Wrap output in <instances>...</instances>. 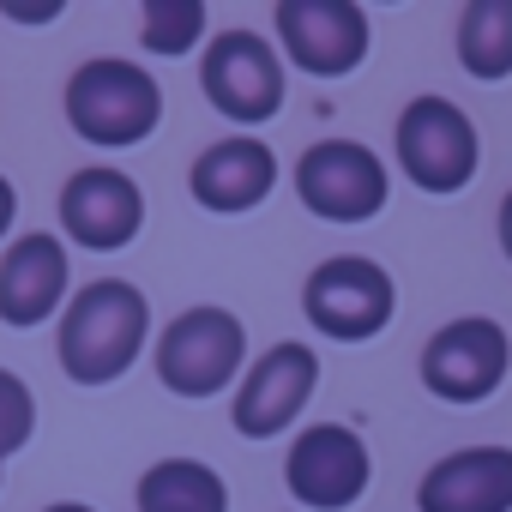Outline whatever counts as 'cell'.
<instances>
[{
	"label": "cell",
	"mask_w": 512,
	"mask_h": 512,
	"mask_svg": "<svg viewBox=\"0 0 512 512\" xmlns=\"http://www.w3.org/2000/svg\"><path fill=\"white\" fill-rule=\"evenodd\" d=\"M416 512H512V446H464L428 464Z\"/></svg>",
	"instance_id": "15"
},
{
	"label": "cell",
	"mask_w": 512,
	"mask_h": 512,
	"mask_svg": "<svg viewBox=\"0 0 512 512\" xmlns=\"http://www.w3.org/2000/svg\"><path fill=\"white\" fill-rule=\"evenodd\" d=\"M139 512H229V488L199 458H163L139 476Z\"/></svg>",
	"instance_id": "16"
},
{
	"label": "cell",
	"mask_w": 512,
	"mask_h": 512,
	"mask_svg": "<svg viewBox=\"0 0 512 512\" xmlns=\"http://www.w3.org/2000/svg\"><path fill=\"white\" fill-rule=\"evenodd\" d=\"M500 247H506V260H512V193L500 199Z\"/></svg>",
	"instance_id": "21"
},
{
	"label": "cell",
	"mask_w": 512,
	"mask_h": 512,
	"mask_svg": "<svg viewBox=\"0 0 512 512\" xmlns=\"http://www.w3.org/2000/svg\"><path fill=\"white\" fill-rule=\"evenodd\" d=\"M284 482L308 512H350L374 482L368 440L344 422H314L296 434V446L284 458Z\"/></svg>",
	"instance_id": "9"
},
{
	"label": "cell",
	"mask_w": 512,
	"mask_h": 512,
	"mask_svg": "<svg viewBox=\"0 0 512 512\" xmlns=\"http://www.w3.org/2000/svg\"><path fill=\"white\" fill-rule=\"evenodd\" d=\"M512 368V338L500 320H482V314H464V320H446L428 350H422V386L440 398V404H482L500 392Z\"/></svg>",
	"instance_id": "7"
},
{
	"label": "cell",
	"mask_w": 512,
	"mask_h": 512,
	"mask_svg": "<svg viewBox=\"0 0 512 512\" xmlns=\"http://www.w3.org/2000/svg\"><path fill=\"white\" fill-rule=\"evenodd\" d=\"M205 37V7L199 0H145L139 7V43L151 55H187Z\"/></svg>",
	"instance_id": "18"
},
{
	"label": "cell",
	"mask_w": 512,
	"mask_h": 512,
	"mask_svg": "<svg viewBox=\"0 0 512 512\" xmlns=\"http://www.w3.org/2000/svg\"><path fill=\"white\" fill-rule=\"evenodd\" d=\"M284 55L260 37V31H223L205 43V61H199V91L205 103L223 115V121H241V127H260L284 109Z\"/></svg>",
	"instance_id": "4"
},
{
	"label": "cell",
	"mask_w": 512,
	"mask_h": 512,
	"mask_svg": "<svg viewBox=\"0 0 512 512\" xmlns=\"http://www.w3.org/2000/svg\"><path fill=\"white\" fill-rule=\"evenodd\" d=\"M278 43L314 79H344L368 61V13L350 0H278Z\"/></svg>",
	"instance_id": "10"
},
{
	"label": "cell",
	"mask_w": 512,
	"mask_h": 512,
	"mask_svg": "<svg viewBox=\"0 0 512 512\" xmlns=\"http://www.w3.org/2000/svg\"><path fill=\"white\" fill-rule=\"evenodd\" d=\"M43 512H97V506H79V500H55V506H43Z\"/></svg>",
	"instance_id": "23"
},
{
	"label": "cell",
	"mask_w": 512,
	"mask_h": 512,
	"mask_svg": "<svg viewBox=\"0 0 512 512\" xmlns=\"http://www.w3.org/2000/svg\"><path fill=\"white\" fill-rule=\"evenodd\" d=\"M13 217H19V193H13V181L0 175V235L13 229Z\"/></svg>",
	"instance_id": "20"
},
{
	"label": "cell",
	"mask_w": 512,
	"mask_h": 512,
	"mask_svg": "<svg viewBox=\"0 0 512 512\" xmlns=\"http://www.w3.org/2000/svg\"><path fill=\"white\" fill-rule=\"evenodd\" d=\"M296 193L326 223H368V217L386 211L392 181H386V163L368 145H356V139H320L296 163Z\"/></svg>",
	"instance_id": "8"
},
{
	"label": "cell",
	"mask_w": 512,
	"mask_h": 512,
	"mask_svg": "<svg viewBox=\"0 0 512 512\" xmlns=\"http://www.w3.org/2000/svg\"><path fill=\"white\" fill-rule=\"evenodd\" d=\"M476 127L458 103L446 97H416L398 115V169L422 187V193H458L476 181Z\"/></svg>",
	"instance_id": "6"
},
{
	"label": "cell",
	"mask_w": 512,
	"mask_h": 512,
	"mask_svg": "<svg viewBox=\"0 0 512 512\" xmlns=\"http://www.w3.org/2000/svg\"><path fill=\"white\" fill-rule=\"evenodd\" d=\"M31 428H37V398H31V386H25L19 374L0 368V452H19V446L31 440Z\"/></svg>",
	"instance_id": "19"
},
{
	"label": "cell",
	"mask_w": 512,
	"mask_h": 512,
	"mask_svg": "<svg viewBox=\"0 0 512 512\" xmlns=\"http://www.w3.org/2000/svg\"><path fill=\"white\" fill-rule=\"evenodd\" d=\"M314 386H320V356L308 344H272L260 362L241 374V386H235V410H229L235 434H247V440L284 434L308 410Z\"/></svg>",
	"instance_id": "11"
},
{
	"label": "cell",
	"mask_w": 512,
	"mask_h": 512,
	"mask_svg": "<svg viewBox=\"0 0 512 512\" xmlns=\"http://www.w3.org/2000/svg\"><path fill=\"white\" fill-rule=\"evenodd\" d=\"M145 338H151V302H145V290H133L127 278H97V284H85L67 302L55 350H61L67 380L109 386V380H121L139 362Z\"/></svg>",
	"instance_id": "1"
},
{
	"label": "cell",
	"mask_w": 512,
	"mask_h": 512,
	"mask_svg": "<svg viewBox=\"0 0 512 512\" xmlns=\"http://www.w3.org/2000/svg\"><path fill=\"white\" fill-rule=\"evenodd\" d=\"M67 121H73L79 139H91L103 151H121V145H139V139L157 133L163 91H157V79L145 67L97 55L67 79Z\"/></svg>",
	"instance_id": "2"
},
{
	"label": "cell",
	"mask_w": 512,
	"mask_h": 512,
	"mask_svg": "<svg viewBox=\"0 0 512 512\" xmlns=\"http://www.w3.org/2000/svg\"><path fill=\"white\" fill-rule=\"evenodd\" d=\"M187 187L205 211L217 217H235V211H253L272 187H278V157L266 139H253V133H229L217 145H205L187 169Z\"/></svg>",
	"instance_id": "14"
},
{
	"label": "cell",
	"mask_w": 512,
	"mask_h": 512,
	"mask_svg": "<svg viewBox=\"0 0 512 512\" xmlns=\"http://www.w3.org/2000/svg\"><path fill=\"white\" fill-rule=\"evenodd\" d=\"M398 308V290L386 278V266L362 260V253H338L326 260L308 284H302V314L314 332L338 338V344H362V338H380L386 320Z\"/></svg>",
	"instance_id": "5"
},
{
	"label": "cell",
	"mask_w": 512,
	"mask_h": 512,
	"mask_svg": "<svg viewBox=\"0 0 512 512\" xmlns=\"http://www.w3.org/2000/svg\"><path fill=\"white\" fill-rule=\"evenodd\" d=\"M61 229L91 247V253H115L145 229V193L127 169H79L61 187Z\"/></svg>",
	"instance_id": "12"
},
{
	"label": "cell",
	"mask_w": 512,
	"mask_h": 512,
	"mask_svg": "<svg viewBox=\"0 0 512 512\" xmlns=\"http://www.w3.org/2000/svg\"><path fill=\"white\" fill-rule=\"evenodd\" d=\"M247 362V326L229 308H187L157 338V380L175 398H217Z\"/></svg>",
	"instance_id": "3"
},
{
	"label": "cell",
	"mask_w": 512,
	"mask_h": 512,
	"mask_svg": "<svg viewBox=\"0 0 512 512\" xmlns=\"http://www.w3.org/2000/svg\"><path fill=\"white\" fill-rule=\"evenodd\" d=\"M458 61L488 85L512 73V0H470L458 13Z\"/></svg>",
	"instance_id": "17"
},
{
	"label": "cell",
	"mask_w": 512,
	"mask_h": 512,
	"mask_svg": "<svg viewBox=\"0 0 512 512\" xmlns=\"http://www.w3.org/2000/svg\"><path fill=\"white\" fill-rule=\"evenodd\" d=\"M67 284H73L67 247L55 235H43V229L19 235L7 253H0V320L19 326V332L43 326L49 314H61Z\"/></svg>",
	"instance_id": "13"
},
{
	"label": "cell",
	"mask_w": 512,
	"mask_h": 512,
	"mask_svg": "<svg viewBox=\"0 0 512 512\" xmlns=\"http://www.w3.org/2000/svg\"><path fill=\"white\" fill-rule=\"evenodd\" d=\"M7 13H13V19H55L61 7H19V0H7Z\"/></svg>",
	"instance_id": "22"
},
{
	"label": "cell",
	"mask_w": 512,
	"mask_h": 512,
	"mask_svg": "<svg viewBox=\"0 0 512 512\" xmlns=\"http://www.w3.org/2000/svg\"><path fill=\"white\" fill-rule=\"evenodd\" d=\"M0 470H7V452H0Z\"/></svg>",
	"instance_id": "24"
}]
</instances>
